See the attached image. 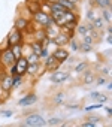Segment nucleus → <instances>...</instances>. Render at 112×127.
Segmentation results:
<instances>
[{"label":"nucleus","instance_id":"4be33fe9","mask_svg":"<svg viewBox=\"0 0 112 127\" xmlns=\"http://www.w3.org/2000/svg\"><path fill=\"white\" fill-rule=\"evenodd\" d=\"M57 2L66 9V11H73V12H78V5H73L69 0H57Z\"/></svg>","mask_w":112,"mask_h":127},{"label":"nucleus","instance_id":"a19ab883","mask_svg":"<svg viewBox=\"0 0 112 127\" xmlns=\"http://www.w3.org/2000/svg\"><path fill=\"white\" fill-rule=\"evenodd\" d=\"M109 73H111V69H109V66H100V75L109 76Z\"/></svg>","mask_w":112,"mask_h":127},{"label":"nucleus","instance_id":"e433bc0d","mask_svg":"<svg viewBox=\"0 0 112 127\" xmlns=\"http://www.w3.org/2000/svg\"><path fill=\"white\" fill-rule=\"evenodd\" d=\"M108 100H109V96H108V94H105V93H102V91H100L99 97L96 99V102H99V103H103V105H105Z\"/></svg>","mask_w":112,"mask_h":127},{"label":"nucleus","instance_id":"49530a36","mask_svg":"<svg viewBox=\"0 0 112 127\" xmlns=\"http://www.w3.org/2000/svg\"><path fill=\"white\" fill-rule=\"evenodd\" d=\"M105 85H106V90H108V93L111 94V91H112V82H111V81L108 79V82H106Z\"/></svg>","mask_w":112,"mask_h":127},{"label":"nucleus","instance_id":"f8f14e48","mask_svg":"<svg viewBox=\"0 0 112 127\" xmlns=\"http://www.w3.org/2000/svg\"><path fill=\"white\" fill-rule=\"evenodd\" d=\"M69 40H70V37H69L63 30H60V33H58L57 36H55L54 39H51V43H52L54 46H67Z\"/></svg>","mask_w":112,"mask_h":127},{"label":"nucleus","instance_id":"20e7f679","mask_svg":"<svg viewBox=\"0 0 112 127\" xmlns=\"http://www.w3.org/2000/svg\"><path fill=\"white\" fill-rule=\"evenodd\" d=\"M12 84H14V79H12V75H9L5 69L0 72V91L2 93H6V94H11L12 91Z\"/></svg>","mask_w":112,"mask_h":127},{"label":"nucleus","instance_id":"7ed1b4c3","mask_svg":"<svg viewBox=\"0 0 112 127\" xmlns=\"http://www.w3.org/2000/svg\"><path fill=\"white\" fill-rule=\"evenodd\" d=\"M49 81L55 85H61L64 82H67L70 79V72L69 70H61V69H57L54 72H49Z\"/></svg>","mask_w":112,"mask_h":127},{"label":"nucleus","instance_id":"473e14b6","mask_svg":"<svg viewBox=\"0 0 112 127\" xmlns=\"http://www.w3.org/2000/svg\"><path fill=\"white\" fill-rule=\"evenodd\" d=\"M85 120H87V121H91V123H94V124H99V123L103 121V118L99 117V115H85Z\"/></svg>","mask_w":112,"mask_h":127},{"label":"nucleus","instance_id":"37998d69","mask_svg":"<svg viewBox=\"0 0 112 127\" xmlns=\"http://www.w3.org/2000/svg\"><path fill=\"white\" fill-rule=\"evenodd\" d=\"M5 48H9V43H8V39H6V37H5L2 42H0V51L5 49Z\"/></svg>","mask_w":112,"mask_h":127},{"label":"nucleus","instance_id":"5701e85b","mask_svg":"<svg viewBox=\"0 0 112 127\" xmlns=\"http://www.w3.org/2000/svg\"><path fill=\"white\" fill-rule=\"evenodd\" d=\"M100 17L105 20L106 24H111L112 23V11L109 8H105V9H100Z\"/></svg>","mask_w":112,"mask_h":127},{"label":"nucleus","instance_id":"393cba45","mask_svg":"<svg viewBox=\"0 0 112 127\" xmlns=\"http://www.w3.org/2000/svg\"><path fill=\"white\" fill-rule=\"evenodd\" d=\"M75 33H76V37H82L87 34V27H85V23H78L76 27H75Z\"/></svg>","mask_w":112,"mask_h":127},{"label":"nucleus","instance_id":"de8ad7c7","mask_svg":"<svg viewBox=\"0 0 112 127\" xmlns=\"http://www.w3.org/2000/svg\"><path fill=\"white\" fill-rule=\"evenodd\" d=\"M69 2H72L73 5H79V3H81V0H69Z\"/></svg>","mask_w":112,"mask_h":127},{"label":"nucleus","instance_id":"a18cd8bd","mask_svg":"<svg viewBox=\"0 0 112 127\" xmlns=\"http://www.w3.org/2000/svg\"><path fill=\"white\" fill-rule=\"evenodd\" d=\"M105 40H106V43H108V45L111 46V45H112V34H106Z\"/></svg>","mask_w":112,"mask_h":127},{"label":"nucleus","instance_id":"ea45409f","mask_svg":"<svg viewBox=\"0 0 112 127\" xmlns=\"http://www.w3.org/2000/svg\"><path fill=\"white\" fill-rule=\"evenodd\" d=\"M99 94H100V91H90V93L87 94V99H90V100H94V102H96V99L99 97Z\"/></svg>","mask_w":112,"mask_h":127},{"label":"nucleus","instance_id":"aec40b11","mask_svg":"<svg viewBox=\"0 0 112 127\" xmlns=\"http://www.w3.org/2000/svg\"><path fill=\"white\" fill-rule=\"evenodd\" d=\"M91 24H93V27H94L97 32H100V33H103V30H105V27H106V23H105V20L100 17V14L91 21Z\"/></svg>","mask_w":112,"mask_h":127},{"label":"nucleus","instance_id":"c9c22d12","mask_svg":"<svg viewBox=\"0 0 112 127\" xmlns=\"http://www.w3.org/2000/svg\"><path fill=\"white\" fill-rule=\"evenodd\" d=\"M81 42H85V43H88V45H93V46L96 45V40H94V39H93L90 34H85V36H82V37H81Z\"/></svg>","mask_w":112,"mask_h":127},{"label":"nucleus","instance_id":"dca6fc26","mask_svg":"<svg viewBox=\"0 0 112 127\" xmlns=\"http://www.w3.org/2000/svg\"><path fill=\"white\" fill-rule=\"evenodd\" d=\"M90 67V63L87 61V60H82V61H76L75 64L72 66V70L76 73V75H81L84 70H87Z\"/></svg>","mask_w":112,"mask_h":127},{"label":"nucleus","instance_id":"0eeeda50","mask_svg":"<svg viewBox=\"0 0 112 127\" xmlns=\"http://www.w3.org/2000/svg\"><path fill=\"white\" fill-rule=\"evenodd\" d=\"M42 73H45V67H43V63L42 61H36V63H30L26 75L31 76V78H39L42 76Z\"/></svg>","mask_w":112,"mask_h":127},{"label":"nucleus","instance_id":"72a5a7b5","mask_svg":"<svg viewBox=\"0 0 112 127\" xmlns=\"http://www.w3.org/2000/svg\"><path fill=\"white\" fill-rule=\"evenodd\" d=\"M26 58H27V61H28V64H30V63L40 61V60H39V55H37V54H34V52H30V54H27V55H26Z\"/></svg>","mask_w":112,"mask_h":127},{"label":"nucleus","instance_id":"9d476101","mask_svg":"<svg viewBox=\"0 0 112 127\" xmlns=\"http://www.w3.org/2000/svg\"><path fill=\"white\" fill-rule=\"evenodd\" d=\"M51 54L55 57V60L57 61H60L61 64L66 61V58L70 55V51L67 49V46H55L52 51H51Z\"/></svg>","mask_w":112,"mask_h":127},{"label":"nucleus","instance_id":"c03bdc74","mask_svg":"<svg viewBox=\"0 0 112 127\" xmlns=\"http://www.w3.org/2000/svg\"><path fill=\"white\" fill-rule=\"evenodd\" d=\"M103 109L106 112V117L108 118H112V109H111V106H103Z\"/></svg>","mask_w":112,"mask_h":127},{"label":"nucleus","instance_id":"79ce46f5","mask_svg":"<svg viewBox=\"0 0 112 127\" xmlns=\"http://www.w3.org/2000/svg\"><path fill=\"white\" fill-rule=\"evenodd\" d=\"M97 124H94V123H91V121H84V123H81V127H96Z\"/></svg>","mask_w":112,"mask_h":127},{"label":"nucleus","instance_id":"2f4dec72","mask_svg":"<svg viewBox=\"0 0 112 127\" xmlns=\"http://www.w3.org/2000/svg\"><path fill=\"white\" fill-rule=\"evenodd\" d=\"M106 82H108V78H106L105 75H99V76H96V81H94V84H96L97 87H103Z\"/></svg>","mask_w":112,"mask_h":127},{"label":"nucleus","instance_id":"ddd939ff","mask_svg":"<svg viewBox=\"0 0 112 127\" xmlns=\"http://www.w3.org/2000/svg\"><path fill=\"white\" fill-rule=\"evenodd\" d=\"M81 75H82V76H81L82 85H91V84H94V81H96V72H94V70H91V69L88 67V69L84 70Z\"/></svg>","mask_w":112,"mask_h":127},{"label":"nucleus","instance_id":"a878e982","mask_svg":"<svg viewBox=\"0 0 112 127\" xmlns=\"http://www.w3.org/2000/svg\"><path fill=\"white\" fill-rule=\"evenodd\" d=\"M78 48H79V40H78V37L75 36V37H72V39L69 40L67 49H69L70 52H78Z\"/></svg>","mask_w":112,"mask_h":127},{"label":"nucleus","instance_id":"a211bd4d","mask_svg":"<svg viewBox=\"0 0 112 127\" xmlns=\"http://www.w3.org/2000/svg\"><path fill=\"white\" fill-rule=\"evenodd\" d=\"M66 99H67V94L64 91H58V93H55L54 97H52V103L55 106H61L66 103Z\"/></svg>","mask_w":112,"mask_h":127},{"label":"nucleus","instance_id":"09e8293b","mask_svg":"<svg viewBox=\"0 0 112 127\" xmlns=\"http://www.w3.org/2000/svg\"><path fill=\"white\" fill-rule=\"evenodd\" d=\"M30 2H37V3H42L43 0H30Z\"/></svg>","mask_w":112,"mask_h":127},{"label":"nucleus","instance_id":"f704fd0d","mask_svg":"<svg viewBox=\"0 0 112 127\" xmlns=\"http://www.w3.org/2000/svg\"><path fill=\"white\" fill-rule=\"evenodd\" d=\"M49 54H51V49H49V48H42V51L39 52V60H40V61H43Z\"/></svg>","mask_w":112,"mask_h":127},{"label":"nucleus","instance_id":"4468645a","mask_svg":"<svg viewBox=\"0 0 112 127\" xmlns=\"http://www.w3.org/2000/svg\"><path fill=\"white\" fill-rule=\"evenodd\" d=\"M30 23V18H27V17H24V15H17L15 17V20H14V27L15 29H18V30H21V32H24V29L27 27V24Z\"/></svg>","mask_w":112,"mask_h":127},{"label":"nucleus","instance_id":"412c9836","mask_svg":"<svg viewBox=\"0 0 112 127\" xmlns=\"http://www.w3.org/2000/svg\"><path fill=\"white\" fill-rule=\"evenodd\" d=\"M45 37H46L45 29H42V27H36V30L33 32V34H31L30 40H37V42H42Z\"/></svg>","mask_w":112,"mask_h":127},{"label":"nucleus","instance_id":"58836bf2","mask_svg":"<svg viewBox=\"0 0 112 127\" xmlns=\"http://www.w3.org/2000/svg\"><path fill=\"white\" fill-rule=\"evenodd\" d=\"M64 108H66V109H72V111H75V109H81L82 106H81L79 103H64Z\"/></svg>","mask_w":112,"mask_h":127},{"label":"nucleus","instance_id":"c85d7f7f","mask_svg":"<svg viewBox=\"0 0 112 127\" xmlns=\"http://www.w3.org/2000/svg\"><path fill=\"white\" fill-rule=\"evenodd\" d=\"M97 15H99L97 9H96V8H91V6H90V8L87 9V12H85V20L91 23V21H93V20H94V18H96Z\"/></svg>","mask_w":112,"mask_h":127},{"label":"nucleus","instance_id":"6e6552de","mask_svg":"<svg viewBox=\"0 0 112 127\" xmlns=\"http://www.w3.org/2000/svg\"><path fill=\"white\" fill-rule=\"evenodd\" d=\"M36 102H37V94L33 93V91H30V93L24 94L23 97H20L18 102H17V105H18L20 108H30V106H33Z\"/></svg>","mask_w":112,"mask_h":127},{"label":"nucleus","instance_id":"7c9ffc66","mask_svg":"<svg viewBox=\"0 0 112 127\" xmlns=\"http://www.w3.org/2000/svg\"><path fill=\"white\" fill-rule=\"evenodd\" d=\"M58 124H63V118L52 117V118L46 120V126H58Z\"/></svg>","mask_w":112,"mask_h":127},{"label":"nucleus","instance_id":"9b49d317","mask_svg":"<svg viewBox=\"0 0 112 127\" xmlns=\"http://www.w3.org/2000/svg\"><path fill=\"white\" fill-rule=\"evenodd\" d=\"M27 67H28V61H27V58H26L24 55H23V57H20V58H17V60H15V63H14L15 75L18 73V75H21V76H26Z\"/></svg>","mask_w":112,"mask_h":127},{"label":"nucleus","instance_id":"4c0bfd02","mask_svg":"<svg viewBox=\"0 0 112 127\" xmlns=\"http://www.w3.org/2000/svg\"><path fill=\"white\" fill-rule=\"evenodd\" d=\"M12 115H14L12 109H2L0 111V117H3V118H11Z\"/></svg>","mask_w":112,"mask_h":127},{"label":"nucleus","instance_id":"8fccbe9b","mask_svg":"<svg viewBox=\"0 0 112 127\" xmlns=\"http://www.w3.org/2000/svg\"><path fill=\"white\" fill-rule=\"evenodd\" d=\"M0 103H3V97H2V91H0Z\"/></svg>","mask_w":112,"mask_h":127},{"label":"nucleus","instance_id":"b1692460","mask_svg":"<svg viewBox=\"0 0 112 127\" xmlns=\"http://www.w3.org/2000/svg\"><path fill=\"white\" fill-rule=\"evenodd\" d=\"M12 79H14V84H12V90H18V88H21L23 87V84H24V76H21V75H12Z\"/></svg>","mask_w":112,"mask_h":127},{"label":"nucleus","instance_id":"3c124183","mask_svg":"<svg viewBox=\"0 0 112 127\" xmlns=\"http://www.w3.org/2000/svg\"><path fill=\"white\" fill-rule=\"evenodd\" d=\"M2 70H3V69H2V66H0V72H2Z\"/></svg>","mask_w":112,"mask_h":127},{"label":"nucleus","instance_id":"c756f323","mask_svg":"<svg viewBox=\"0 0 112 127\" xmlns=\"http://www.w3.org/2000/svg\"><path fill=\"white\" fill-rule=\"evenodd\" d=\"M105 105L103 103H99V102H96V103H93V105H87V106H84V108H81L84 112H93V111H97V109H102Z\"/></svg>","mask_w":112,"mask_h":127},{"label":"nucleus","instance_id":"423d86ee","mask_svg":"<svg viewBox=\"0 0 112 127\" xmlns=\"http://www.w3.org/2000/svg\"><path fill=\"white\" fill-rule=\"evenodd\" d=\"M6 39H8L9 48H11L12 45H17V43H24V42H26V36H24V33H23L21 30L15 29V27H12V29H11V32L8 33Z\"/></svg>","mask_w":112,"mask_h":127},{"label":"nucleus","instance_id":"6ab92c4d","mask_svg":"<svg viewBox=\"0 0 112 127\" xmlns=\"http://www.w3.org/2000/svg\"><path fill=\"white\" fill-rule=\"evenodd\" d=\"M24 8L27 9V12H28L30 15H33V14H36L37 11H40V3H37V2H30V0H26V2H24Z\"/></svg>","mask_w":112,"mask_h":127},{"label":"nucleus","instance_id":"f257e3e1","mask_svg":"<svg viewBox=\"0 0 112 127\" xmlns=\"http://www.w3.org/2000/svg\"><path fill=\"white\" fill-rule=\"evenodd\" d=\"M23 126H26V127H43V126H46V120L37 112H30V114H26V118L23 120Z\"/></svg>","mask_w":112,"mask_h":127},{"label":"nucleus","instance_id":"cd10ccee","mask_svg":"<svg viewBox=\"0 0 112 127\" xmlns=\"http://www.w3.org/2000/svg\"><path fill=\"white\" fill-rule=\"evenodd\" d=\"M93 49H94V46H93V45H88V43H85V42H81V40H79V48H78V52H82V54H90Z\"/></svg>","mask_w":112,"mask_h":127},{"label":"nucleus","instance_id":"bb28decb","mask_svg":"<svg viewBox=\"0 0 112 127\" xmlns=\"http://www.w3.org/2000/svg\"><path fill=\"white\" fill-rule=\"evenodd\" d=\"M11 51H12V54H14L15 60L24 55V54H23V43H17V45H12V46H11Z\"/></svg>","mask_w":112,"mask_h":127},{"label":"nucleus","instance_id":"f03ea898","mask_svg":"<svg viewBox=\"0 0 112 127\" xmlns=\"http://www.w3.org/2000/svg\"><path fill=\"white\" fill-rule=\"evenodd\" d=\"M31 21L37 27H42V29H45V27H48L49 24L54 23V20L51 18V15L46 14V12H43V11H37L36 14H33L31 15Z\"/></svg>","mask_w":112,"mask_h":127},{"label":"nucleus","instance_id":"f3484780","mask_svg":"<svg viewBox=\"0 0 112 127\" xmlns=\"http://www.w3.org/2000/svg\"><path fill=\"white\" fill-rule=\"evenodd\" d=\"M60 30H61V29L55 24V23H52V24H49L48 27H45V33H46V36H48L49 39H54L55 36L60 33Z\"/></svg>","mask_w":112,"mask_h":127},{"label":"nucleus","instance_id":"1a4fd4ad","mask_svg":"<svg viewBox=\"0 0 112 127\" xmlns=\"http://www.w3.org/2000/svg\"><path fill=\"white\" fill-rule=\"evenodd\" d=\"M42 63H43L45 72H54V70H57V69H60V67H61V63L55 60V57H54L52 54H49V55H48Z\"/></svg>","mask_w":112,"mask_h":127},{"label":"nucleus","instance_id":"2eb2a0df","mask_svg":"<svg viewBox=\"0 0 112 127\" xmlns=\"http://www.w3.org/2000/svg\"><path fill=\"white\" fill-rule=\"evenodd\" d=\"M90 6L91 8H96V9H105V8H112V2L111 0H90Z\"/></svg>","mask_w":112,"mask_h":127},{"label":"nucleus","instance_id":"39448f33","mask_svg":"<svg viewBox=\"0 0 112 127\" xmlns=\"http://www.w3.org/2000/svg\"><path fill=\"white\" fill-rule=\"evenodd\" d=\"M14 63H15V57H14L11 48H5V49L0 51V66H2V69L6 70Z\"/></svg>","mask_w":112,"mask_h":127}]
</instances>
